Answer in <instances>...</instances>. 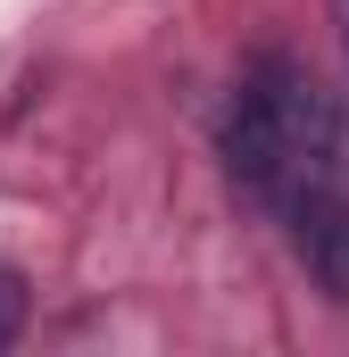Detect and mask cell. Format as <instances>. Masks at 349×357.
I'll return each mask as SVG.
<instances>
[{
    "mask_svg": "<svg viewBox=\"0 0 349 357\" xmlns=\"http://www.w3.org/2000/svg\"><path fill=\"white\" fill-rule=\"evenodd\" d=\"M225 175L283 225L299 274L349 307V100L316 67L266 50L242 67L216 125Z\"/></svg>",
    "mask_w": 349,
    "mask_h": 357,
    "instance_id": "6da1fadb",
    "label": "cell"
},
{
    "mask_svg": "<svg viewBox=\"0 0 349 357\" xmlns=\"http://www.w3.org/2000/svg\"><path fill=\"white\" fill-rule=\"evenodd\" d=\"M25 333V274L17 266H0V349Z\"/></svg>",
    "mask_w": 349,
    "mask_h": 357,
    "instance_id": "7a4b0ae2",
    "label": "cell"
},
{
    "mask_svg": "<svg viewBox=\"0 0 349 357\" xmlns=\"http://www.w3.org/2000/svg\"><path fill=\"white\" fill-rule=\"evenodd\" d=\"M333 8V42H341V59H349V0H325Z\"/></svg>",
    "mask_w": 349,
    "mask_h": 357,
    "instance_id": "3957f363",
    "label": "cell"
}]
</instances>
